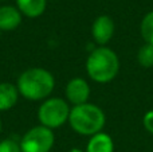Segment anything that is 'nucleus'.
Wrapping results in <instances>:
<instances>
[{
  "label": "nucleus",
  "mask_w": 153,
  "mask_h": 152,
  "mask_svg": "<svg viewBox=\"0 0 153 152\" xmlns=\"http://www.w3.org/2000/svg\"><path fill=\"white\" fill-rule=\"evenodd\" d=\"M18 86L11 82H0V112L12 109L19 100Z\"/></svg>",
  "instance_id": "9"
},
{
  "label": "nucleus",
  "mask_w": 153,
  "mask_h": 152,
  "mask_svg": "<svg viewBox=\"0 0 153 152\" xmlns=\"http://www.w3.org/2000/svg\"><path fill=\"white\" fill-rule=\"evenodd\" d=\"M18 90L22 97L30 101H40L50 97L55 88V78L42 67L27 69L18 78Z\"/></svg>",
  "instance_id": "1"
},
{
  "label": "nucleus",
  "mask_w": 153,
  "mask_h": 152,
  "mask_svg": "<svg viewBox=\"0 0 153 152\" xmlns=\"http://www.w3.org/2000/svg\"><path fill=\"white\" fill-rule=\"evenodd\" d=\"M22 23V13L18 7L3 5L0 7V31H12Z\"/></svg>",
  "instance_id": "8"
},
{
  "label": "nucleus",
  "mask_w": 153,
  "mask_h": 152,
  "mask_svg": "<svg viewBox=\"0 0 153 152\" xmlns=\"http://www.w3.org/2000/svg\"><path fill=\"white\" fill-rule=\"evenodd\" d=\"M137 61L143 67L153 66V45L145 43L144 46H141L137 54Z\"/></svg>",
  "instance_id": "13"
},
{
  "label": "nucleus",
  "mask_w": 153,
  "mask_h": 152,
  "mask_svg": "<svg viewBox=\"0 0 153 152\" xmlns=\"http://www.w3.org/2000/svg\"><path fill=\"white\" fill-rule=\"evenodd\" d=\"M114 151V144L111 137L108 133H100L91 136L86 145V152H113Z\"/></svg>",
  "instance_id": "10"
},
{
  "label": "nucleus",
  "mask_w": 153,
  "mask_h": 152,
  "mask_svg": "<svg viewBox=\"0 0 153 152\" xmlns=\"http://www.w3.org/2000/svg\"><path fill=\"white\" fill-rule=\"evenodd\" d=\"M69 152H82L81 150H78V148H73V150H70Z\"/></svg>",
  "instance_id": "16"
},
{
  "label": "nucleus",
  "mask_w": 153,
  "mask_h": 152,
  "mask_svg": "<svg viewBox=\"0 0 153 152\" xmlns=\"http://www.w3.org/2000/svg\"><path fill=\"white\" fill-rule=\"evenodd\" d=\"M46 0H16L18 10L22 15H26L28 18H38L46 10Z\"/></svg>",
  "instance_id": "11"
},
{
  "label": "nucleus",
  "mask_w": 153,
  "mask_h": 152,
  "mask_svg": "<svg viewBox=\"0 0 153 152\" xmlns=\"http://www.w3.org/2000/svg\"><path fill=\"white\" fill-rule=\"evenodd\" d=\"M0 152H22L20 143L12 139H4L0 142Z\"/></svg>",
  "instance_id": "14"
},
{
  "label": "nucleus",
  "mask_w": 153,
  "mask_h": 152,
  "mask_svg": "<svg viewBox=\"0 0 153 152\" xmlns=\"http://www.w3.org/2000/svg\"><path fill=\"white\" fill-rule=\"evenodd\" d=\"M105 113L100 107L94 104H82L71 108L69 116L70 127L79 135L94 136L100 133L105 127Z\"/></svg>",
  "instance_id": "3"
},
{
  "label": "nucleus",
  "mask_w": 153,
  "mask_h": 152,
  "mask_svg": "<svg viewBox=\"0 0 153 152\" xmlns=\"http://www.w3.org/2000/svg\"><path fill=\"white\" fill-rule=\"evenodd\" d=\"M70 110L71 108L63 98H59V97L46 98L38 109V120L40 125L55 129L62 127L66 121H69Z\"/></svg>",
  "instance_id": "4"
},
{
  "label": "nucleus",
  "mask_w": 153,
  "mask_h": 152,
  "mask_svg": "<svg viewBox=\"0 0 153 152\" xmlns=\"http://www.w3.org/2000/svg\"><path fill=\"white\" fill-rule=\"evenodd\" d=\"M55 136L53 129L36 125L28 129L20 140L22 152H50L54 147Z\"/></svg>",
  "instance_id": "5"
},
{
  "label": "nucleus",
  "mask_w": 153,
  "mask_h": 152,
  "mask_svg": "<svg viewBox=\"0 0 153 152\" xmlns=\"http://www.w3.org/2000/svg\"><path fill=\"white\" fill-rule=\"evenodd\" d=\"M90 96V86L83 78H73L66 85V97L73 105L86 104Z\"/></svg>",
  "instance_id": "6"
},
{
  "label": "nucleus",
  "mask_w": 153,
  "mask_h": 152,
  "mask_svg": "<svg viewBox=\"0 0 153 152\" xmlns=\"http://www.w3.org/2000/svg\"><path fill=\"white\" fill-rule=\"evenodd\" d=\"M114 34V22L110 16L101 15L91 26V35L98 45L103 46L111 39Z\"/></svg>",
  "instance_id": "7"
},
{
  "label": "nucleus",
  "mask_w": 153,
  "mask_h": 152,
  "mask_svg": "<svg viewBox=\"0 0 153 152\" xmlns=\"http://www.w3.org/2000/svg\"><path fill=\"white\" fill-rule=\"evenodd\" d=\"M144 127L149 133L153 135V110H149L145 116H144Z\"/></svg>",
  "instance_id": "15"
},
{
  "label": "nucleus",
  "mask_w": 153,
  "mask_h": 152,
  "mask_svg": "<svg viewBox=\"0 0 153 152\" xmlns=\"http://www.w3.org/2000/svg\"><path fill=\"white\" fill-rule=\"evenodd\" d=\"M120 70L117 54L109 47H97L90 53L86 61V72L93 81L100 83L110 82Z\"/></svg>",
  "instance_id": "2"
},
{
  "label": "nucleus",
  "mask_w": 153,
  "mask_h": 152,
  "mask_svg": "<svg viewBox=\"0 0 153 152\" xmlns=\"http://www.w3.org/2000/svg\"><path fill=\"white\" fill-rule=\"evenodd\" d=\"M1 128H3V124H1V120H0V133H1Z\"/></svg>",
  "instance_id": "17"
},
{
  "label": "nucleus",
  "mask_w": 153,
  "mask_h": 152,
  "mask_svg": "<svg viewBox=\"0 0 153 152\" xmlns=\"http://www.w3.org/2000/svg\"><path fill=\"white\" fill-rule=\"evenodd\" d=\"M141 37L146 43L153 45V11L148 12L141 22Z\"/></svg>",
  "instance_id": "12"
}]
</instances>
